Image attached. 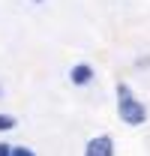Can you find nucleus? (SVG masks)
<instances>
[{"label":"nucleus","mask_w":150,"mask_h":156,"mask_svg":"<svg viewBox=\"0 0 150 156\" xmlns=\"http://www.w3.org/2000/svg\"><path fill=\"white\" fill-rule=\"evenodd\" d=\"M114 108H117L120 123H126V126H144L147 117H150L147 105L135 96V90H132L126 81H117L114 84Z\"/></svg>","instance_id":"1"},{"label":"nucleus","mask_w":150,"mask_h":156,"mask_svg":"<svg viewBox=\"0 0 150 156\" xmlns=\"http://www.w3.org/2000/svg\"><path fill=\"white\" fill-rule=\"evenodd\" d=\"M84 156H117V150H114V138L105 135V132L87 138V144H84Z\"/></svg>","instance_id":"2"},{"label":"nucleus","mask_w":150,"mask_h":156,"mask_svg":"<svg viewBox=\"0 0 150 156\" xmlns=\"http://www.w3.org/2000/svg\"><path fill=\"white\" fill-rule=\"evenodd\" d=\"M93 78H96V72L90 63H72L69 66V84L72 87H90Z\"/></svg>","instance_id":"3"},{"label":"nucleus","mask_w":150,"mask_h":156,"mask_svg":"<svg viewBox=\"0 0 150 156\" xmlns=\"http://www.w3.org/2000/svg\"><path fill=\"white\" fill-rule=\"evenodd\" d=\"M15 126H18V120H15V117H12V114H3V111H0V132H12Z\"/></svg>","instance_id":"4"},{"label":"nucleus","mask_w":150,"mask_h":156,"mask_svg":"<svg viewBox=\"0 0 150 156\" xmlns=\"http://www.w3.org/2000/svg\"><path fill=\"white\" fill-rule=\"evenodd\" d=\"M12 156H36V153H33L30 147H24V144H15V147H12Z\"/></svg>","instance_id":"5"},{"label":"nucleus","mask_w":150,"mask_h":156,"mask_svg":"<svg viewBox=\"0 0 150 156\" xmlns=\"http://www.w3.org/2000/svg\"><path fill=\"white\" fill-rule=\"evenodd\" d=\"M12 147H15V144H6V141H0V156H12Z\"/></svg>","instance_id":"6"},{"label":"nucleus","mask_w":150,"mask_h":156,"mask_svg":"<svg viewBox=\"0 0 150 156\" xmlns=\"http://www.w3.org/2000/svg\"><path fill=\"white\" fill-rule=\"evenodd\" d=\"M30 3H45V0H30Z\"/></svg>","instance_id":"7"}]
</instances>
